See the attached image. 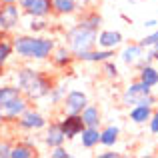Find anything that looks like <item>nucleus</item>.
Listing matches in <instances>:
<instances>
[{"label": "nucleus", "instance_id": "1", "mask_svg": "<svg viewBox=\"0 0 158 158\" xmlns=\"http://www.w3.org/2000/svg\"><path fill=\"white\" fill-rule=\"evenodd\" d=\"M18 88L28 100H40V98L48 96L52 88V82L48 76L42 72L32 68H20L18 70Z\"/></svg>", "mask_w": 158, "mask_h": 158}, {"label": "nucleus", "instance_id": "2", "mask_svg": "<svg viewBox=\"0 0 158 158\" xmlns=\"http://www.w3.org/2000/svg\"><path fill=\"white\" fill-rule=\"evenodd\" d=\"M96 36H98L96 30L86 28V26H82V24L78 22L74 28H70V30H68L66 40H68L70 50H72L74 54H78V52L92 50V48L96 46Z\"/></svg>", "mask_w": 158, "mask_h": 158}, {"label": "nucleus", "instance_id": "3", "mask_svg": "<svg viewBox=\"0 0 158 158\" xmlns=\"http://www.w3.org/2000/svg\"><path fill=\"white\" fill-rule=\"evenodd\" d=\"M20 18H22V8L18 6V2L10 4H0V30L10 32L18 26Z\"/></svg>", "mask_w": 158, "mask_h": 158}, {"label": "nucleus", "instance_id": "4", "mask_svg": "<svg viewBox=\"0 0 158 158\" xmlns=\"http://www.w3.org/2000/svg\"><path fill=\"white\" fill-rule=\"evenodd\" d=\"M152 92V88L150 86H146L144 82H134V84H130L126 90H124V94H122V104L124 106H136V104H140V100H142L144 96H148V94Z\"/></svg>", "mask_w": 158, "mask_h": 158}, {"label": "nucleus", "instance_id": "5", "mask_svg": "<svg viewBox=\"0 0 158 158\" xmlns=\"http://www.w3.org/2000/svg\"><path fill=\"white\" fill-rule=\"evenodd\" d=\"M58 124H60V128H62L64 138H68V140L74 138V136H78L84 130V120H82L80 114H66Z\"/></svg>", "mask_w": 158, "mask_h": 158}, {"label": "nucleus", "instance_id": "6", "mask_svg": "<svg viewBox=\"0 0 158 158\" xmlns=\"http://www.w3.org/2000/svg\"><path fill=\"white\" fill-rule=\"evenodd\" d=\"M88 104V96L80 90H70L64 96V110L66 114H80Z\"/></svg>", "mask_w": 158, "mask_h": 158}, {"label": "nucleus", "instance_id": "7", "mask_svg": "<svg viewBox=\"0 0 158 158\" xmlns=\"http://www.w3.org/2000/svg\"><path fill=\"white\" fill-rule=\"evenodd\" d=\"M18 126L22 128V130H40V128L46 126V118H44L40 112L26 108L24 114L18 116Z\"/></svg>", "mask_w": 158, "mask_h": 158}, {"label": "nucleus", "instance_id": "8", "mask_svg": "<svg viewBox=\"0 0 158 158\" xmlns=\"http://www.w3.org/2000/svg\"><path fill=\"white\" fill-rule=\"evenodd\" d=\"M56 48L52 38H44V36H34V44H32V60H46L52 56V50Z\"/></svg>", "mask_w": 158, "mask_h": 158}, {"label": "nucleus", "instance_id": "9", "mask_svg": "<svg viewBox=\"0 0 158 158\" xmlns=\"http://www.w3.org/2000/svg\"><path fill=\"white\" fill-rule=\"evenodd\" d=\"M22 10L32 18H46L52 12V0H28V4Z\"/></svg>", "mask_w": 158, "mask_h": 158}, {"label": "nucleus", "instance_id": "10", "mask_svg": "<svg viewBox=\"0 0 158 158\" xmlns=\"http://www.w3.org/2000/svg\"><path fill=\"white\" fill-rule=\"evenodd\" d=\"M32 44H34V36H14L12 38V46H14V52L18 54L20 58H26V60H32Z\"/></svg>", "mask_w": 158, "mask_h": 158}, {"label": "nucleus", "instance_id": "11", "mask_svg": "<svg viewBox=\"0 0 158 158\" xmlns=\"http://www.w3.org/2000/svg\"><path fill=\"white\" fill-rule=\"evenodd\" d=\"M96 42L100 48H106V50H114L116 46L122 44V34L116 30H102L100 34L96 36Z\"/></svg>", "mask_w": 158, "mask_h": 158}, {"label": "nucleus", "instance_id": "12", "mask_svg": "<svg viewBox=\"0 0 158 158\" xmlns=\"http://www.w3.org/2000/svg\"><path fill=\"white\" fill-rule=\"evenodd\" d=\"M114 56V50H106V48H102V50H86V52H78L74 54V58L80 62H104L108 58Z\"/></svg>", "mask_w": 158, "mask_h": 158}, {"label": "nucleus", "instance_id": "13", "mask_svg": "<svg viewBox=\"0 0 158 158\" xmlns=\"http://www.w3.org/2000/svg\"><path fill=\"white\" fill-rule=\"evenodd\" d=\"M142 50L144 48L140 46V44H130V46H126L122 50V54H120V58H122V62L124 64H142ZM144 66V64H142Z\"/></svg>", "mask_w": 158, "mask_h": 158}, {"label": "nucleus", "instance_id": "14", "mask_svg": "<svg viewBox=\"0 0 158 158\" xmlns=\"http://www.w3.org/2000/svg\"><path fill=\"white\" fill-rule=\"evenodd\" d=\"M28 102H30V100H28V98L24 96V94H22V96H18L14 102H10V104L4 108L6 120H14V118H18L20 114H24V110L28 108Z\"/></svg>", "mask_w": 158, "mask_h": 158}, {"label": "nucleus", "instance_id": "15", "mask_svg": "<svg viewBox=\"0 0 158 158\" xmlns=\"http://www.w3.org/2000/svg\"><path fill=\"white\" fill-rule=\"evenodd\" d=\"M64 134H62V128H60V124L58 122H52L50 126H48V130H46V136H44V142H46V146H62V142H64Z\"/></svg>", "mask_w": 158, "mask_h": 158}, {"label": "nucleus", "instance_id": "16", "mask_svg": "<svg viewBox=\"0 0 158 158\" xmlns=\"http://www.w3.org/2000/svg\"><path fill=\"white\" fill-rule=\"evenodd\" d=\"M152 116V106H142V104H136L130 106V120L134 124H144L148 122Z\"/></svg>", "mask_w": 158, "mask_h": 158}, {"label": "nucleus", "instance_id": "17", "mask_svg": "<svg viewBox=\"0 0 158 158\" xmlns=\"http://www.w3.org/2000/svg\"><path fill=\"white\" fill-rule=\"evenodd\" d=\"M72 60H74V52H70L68 48L60 46V48H54L52 50V62L58 68H66Z\"/></svg>", "mask_w": 158, "mask_h": 158}, {"label": "nucleus", "instance_id": "18", "mask_svg": "<svg viewBox=\"0 0 158 158\" xmlns=\"http://www.w3.org/2000/svg\"><path fill=\"white\" fill-rule=\"evenodd\" d=\"M18 96H22V90L18 86H0V108H6Z\"/></svg>", "mask_w": 158, "mask_h": 158}, {"label": "nucleus", "instance_id": "19", "mask_svg": "<svg viewBox=\"0 0 158 158\" xmlns=\"http://www.w3.org/2000/svg\"><path fill=\"white\" fill-rule=\"evenodd\" d=\"M82 138V146L84 148H94L98 142H100V130L94 126H84V130L80 132Z\"/></svg>", "mask_w": 158, "mask_h": 158}, {"label": "nucleus", "instance_id": "20", "mask_svg": "<svg viewBox=\"0 0 158 158\" xmlns=\"http://www.w3.org/2000/svg\"><path fill=\"white\" fill-rule=\"evenodd\" d=\"M80 116H82V120H84V126H94V128L100 126V110H98L96 106L86 104V108L80 112Z\"/></svg>", "mask_w": 158, "mask_h": 158}, {"label": "nucleus", "instance_id": "21", "mask_svg": "<svg viewBox=\"0 0 158 158\" xmlns=\"http://www.w3.org/2000/svg\"><path fill=\"white\" fill-rule=\"evenodd\" d=\"M140 82H144L150 88H154L158 84V68H154L152 64H144L140 68Z\"/></svg>", "mask_w": 158, "mask_h": 158}, {"label": "nucleus", "instance_id": "22", "mask_svg": "<svg viewBox=\"0 0 158 158\" xmlns=\"http://www.w3.org/2000/svg\"><path fill=\"white\" fill-rule=\"evenodd\" d=\"M14 52V46H12V40L6 38V32L0 30V66H4L8 62V58Z\"/></svg>", "mask_w": 158, "mask_h": 158}, {"label": "nucleus", "instance_id": "23", "mask_svg": "<svg viewBox=\"0 0 158 158\" xmlns=\"http://www.w3.org/2000/svg\"><path fill=\"white\" fill-rule=\"evenodd\" d=\"M76 10V0H52V12L56 14H72Z\"/></svg>", "mask_w": 158, "mask_h": 158}, {"label": "nucleus", "instance_id": "24", "mask_svg": "<svg viewBox=\"0 0 158 158\" xmlns=\"http://www.w3.org/2000/svg\"><path fill=\"white\" fill-rule=\"evenodd\" d=\"M118 134H120V130L116 126H106L100 132V144L102 146H114L116 140H118Z\"/></svg>", "mask_w": 158, "mask_h": 158}, {"label": "nucleus", "instance_id": "25", "mask_svg": "<svg viewBox=\"0 0 158 158\" xmlns=\"http://www.w3.org/2000/svg\"><path fill=\"white\" fill-rule=\"evenodd\" d=\"M36 156V148H32L30 144H16L10 150V158H32Z\"/></svg>", "mask_w": 158, "mask_h": 158}, {"label": "nucleus", "instance_id": "26", "mask_svg": "<svg viewBox=\"0 0 158 158\" xmlns=\"http://www.w3.org/2000/svg\"><path fill=\"white\" fill-rule=\"evenodd\" d=\"M80 24H82V26H86V28H92V30L98 32V28H100V24H102V16L98 14V12H88V14L82 16Z\"/></svg>", "mask_w": 158, "mask_h": 158}, {"label": "nucleus", "instance_id": "27", "mask_svg": "<svg viewBox=\"0 0 158 158\" xmlns=\"http://www.w3.org/2000/svg\"><path fill=\"white\" fill-rule=\"evenodd\" d=\"M104 72L108 78H116L118 76V68H116V64L108 58V60H104Z\"/></svg>", "mask_w": 158, "mask_h": 158}, {"label": "nucleus", "instance_id": "28", "mask_svg": "<svg viewBox=\"0 0 158 158\" xmlns=\"http://www.w3.org/2000/svg\"><path fill=\"white\" fill-rule=\"evenodd\" d=\"M156 42H158V30H156V32H152V34H148L146 38H142L138 44H140L142 48H150V46H154Z\"/></svg>", "mask_w": 158, "mask_h": 158}, {"label": "nucleus", "instance_id": "29", "mask_svg": "<svg viewBox=\"0 0 158 158\" xmlns=\"http://www.w3.org/2000/svg\"><path fill=\"white\" fill-rule=\"evenodd\" d=\"M62 94H64V92H62V88H60V86H52V88H50V92H48V98H50V102H52V104H58V102L62 100Z\"/></svg>", "mask_w": 158, "mask_h": 158}, {"label": "nucleus", "instance_id": "30", "mask_svg": "<svg viewBox=\"0 0 158 158\" xmlns=\"http://www.w3.org/2000/svg\"><path fill=\"white\" fill-rule=\"evenodd\" d=\"M30 30L32 32H42V30H46V22H44V20H40V18H34L30 22Z\"/></svg>", "mask_w": 158, "mask_h": 158}, {"label": "nucleus", "instance_id": "31", "mask_svg": "<svg viewBox=\"0 0 158 158\" xmlns=\"http://www.w3.org/2000/svg\"><path fill=\"white\" fill-rule=\"evenodd\" d=\"M10 150H12L10 144L6 140H0V158H10Z\"/></svg>", "mask_w": 158, "mask_h": 158}, {"label": "nucleus", "instance_id": "32", "mask_svg": "<svg viewBox=\"0 0 158 158\" xmlns=\"http://www.w3.org/2000/svg\"><path fill=\"white\" fill-rule=\"evenodd\" d=\"M50 156H52V158H68L70 154H68V152H66L62 146H54L52 152H50Z\"/></svg>", "mask_w": 158, "mask_h": 158}, {"label": "nucleus", "instance_id": "33", "mask_svg": "<svg viewBox=\"0 0 158 158\" xmlns=\"http://www.w3.org/2000/svg\"><path fill=\"white\" fill-rule=\"evenodd\" d=\"M152 60H158V42L154 46H150V52L146 54V64H150Z\"/></svg>", "mask_w": 158, "mask_h": 158}, {"label": "nucleus", "instance_id": "34", "mask_svg": "<svg viewBox=\"0 0 158 158\" xmlns=\"http://www.w3.org/2000/svg\"><path fill=\"white\" fill-rule=\"evenodd\" d=\"M148 122H150V130L154 132V134H158V112H154V114L150 116Z\"/></svg>", "mask_w": 158, "mask_h": 158}, {"label": "nucleus", "instance_id": "35", "mask_svg": "<svg viewBox=\"0 0 158 158\" xmlns=\"http://www.w3.org/2000/svg\"><path fill=\"white\" fill-rule=\"evenodd\" d=\"M120 154H118V152H102V154H100V158H118Z\"/></svg>", "mask_w": 158, "mask_h": 158}, {"label": "nucleus", "instance_id": "36", "mask_svg": "<svg viewBox=\"0 0 158 158\" xmlns=\"http://www.w3.org/2000/svg\"><path fill=\"white\" fill-rule=\"evenodd\" d=\"M156 24H158L156 20H144V26H146V28H154Z\"/></svg>", "mask_w": 158, "mask_h": 158}, {"label": "nucleus", "instance_id": "37", "mask_svg": "<svg viewBox=\"0 0 158 158\" xmlns=\"http://www.w3.org/2000/svg\"><path fill=\"white\" fill-rule=\"evenodd\" d=\"M6 122V114H4V108H0V124Z\"/></svg>", "mask_w": 158, "mask_h": 158}, {"label": "nucleus", "instance_id": "38", "mask_svg": "<svg viewBox=\"0 0 158 158\" xmlns=\"http://www.w3.org/2000/svg\"><path fill=\"white\" fill-rule=\"evenodd\" d=\"M16 2H18V6H20V8H24V6L28 4V0H16Z\"/></svg>", "mask_w": 158, "mask_h": 158}, {"label": "nucleus", "instance_id": "39", "mask_svg": "<svg viewBox=\"0 0 158 158\" xmlns=\"http://www.w3.org/2000/svg\"><path fill=\"white\" fill-rule=\"evenodd\" d=\"M10 2H16V0H0V4H10Z\"/></svg>", "mask_w": 158, "mask_h": 158}]
</instances>
